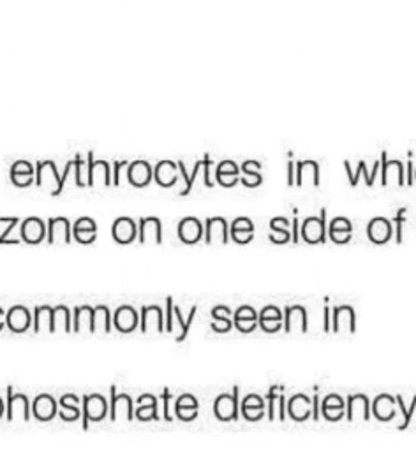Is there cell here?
<instances>
[{
    "label": "cell",
    "instance_id": "cell-56",
    "mask_svg": "<svg viewBox=\"0 0 416 451\" xmlns=\"http://www.w3.org/2000/svg\"><path fill=\"white\" fill-rule=\"evenodd\" d=\"M330 317H332V308L326 305V307L323 308V330L324 332H330V330H332V319H330Z\"/></svg>",
    "mask_w": 416,
    "mask_h": 451
},
{
    "label": "cell",
    "instance_id": "cell-42",
    "mask_svg": "<svg viewBox=\"0 0 416 451\" xmlns=\"http://www.w3.org/2000/svg\"><path fill=\"white\" fill-rule=\"evenodd\" d=\"M112 314H110V308L106 305H97L94 308V319H92V328L94 333H106L112 332Z\"/></svg>",
    "mask_w": 416,
    "mask_h": 451
},
{
    "label": "cell",
    "instance_id": "cell-24",
    "mask_svg": "<svg viewBox=\"0 0 416 451\" xmlns=\"http://www.w3.org/2000/svg\"><path fill=\"white\" fill-rule=\"evenodd\" d=\"M205 228L196 217H185L178 224V236L184 244H196L203 238Z\"/></svg>",
    "mask_w": 416,
    "mask_h": 451
},
{
    "label": "cell",
    "instance_id": "cell-37",
    "mask_svg": "<svg viewBox=\"0 0 416 451\" xmlns=\"http://www.w3.org/2000/svg\"><path fill=\"white\" fill-rule=\"evenodd\" d=\"M233 324H235L242 333L252 332L258 326V312L249 305H244L233 315Z\"/></svg>",
    "mask_w": 416,
    "mask_h": 451
},
{
    "label": "cell",
    "instance_id": "cell-47",
    "mask_svg": "<svg viewBox=\"0 0 416 451\" xmlns=\"http://www.w3.org/2000/svg\"><path fill=\"white\" fill-rule=\"evenodd\" d=\"M267 400H269V419H275V409L279 406V418L284 419L286 412H284V395L280 393L279 386H272L270 388V392L267 393Z\"/></svg>",
    "mask_w": 416,
    "mask_h": 451
},
{
    "label": "cell",
    "instance_id": "cell-4",
    "mask_svg": "<svg viewBox=\"0 0 416 451\" xmlns=\"http://www.w3.org/2000/svg\"><path fill=\"white\" fill-rule=\"evenodd\" d=\"M88 159V185L87 187H94V185L101 184L104 187H110L112 184V169H110L108 160H96L94 159V152L87 154Z\"/></svg>",
    "mask_w": 416,
    "mask_h": 451
},
{
    "label": "cell",
    "instance_id": "cell-63",
    "mask_svg": "<svg viewBox=\"0 0 416 451\" xmlns=\"http://www.w3.org/2000/svg\"><path fill=\"white\" fill-rule=\"evenodd\" d=\"M6 411V406H4V400L0 399V418H2V415H4Z\"/></svg>",
    "mask_w": 416,
    "mask_h": 451
},
{
    "label": "cell",
    "instance_id": "cell-59",
    "mask_svg": "<svg viewBox=\"0 0 416 451\" xmlns=\"http://www.w3.org/2000/svg\"><path fill=\"white\" fill-rule=\"evenodd\" d=\"M321 412H320V397L314 395V399H312V418L314 419H320Z\"/></svg>",
    "mask_w": 416,
    "mask_h": 451
},
{
    "label": "cell",
    "instance_id": "cell-46",
    "mask_svg": "<svg viewBox=\"0 0 416 451\" xmlns=\"http://www.w3.org/2000/svg\"><path fill=\"white\" fill-rule=\"evenodd\" d=\"M59 403H61V418L64 419V421H74V419L80 418V408H78V403H80V399H78L76 395H72V393H69V395H64L61 400H59Z\"/></svg>",
    "mask_w": 416,
    "mask_h": 451
},
{
    "label": "cell",
    "instance_id": "cell-44",
    "mask_svg": "<svg viewBox=\"0 0 416 451\" xmlns=\"http://www.w3.org/2000/svg\"><path fill=\"white\" fill-rule=\"evenodd\" d=\"M17 403L21 406V415H23V419L27 421V419L30 418V403H28L27 395H23V393H14L12 392V386H8V408H6V411H8L9 421L12 419V409L17 408Z\"/></svg>",
    "mask_w": 416,
    "mask_h": 451
},
{
    "label": "cell",
    "instance_id": "cell-7",
    "mask_svg": "<svg viewBox=\"0 0 416 451\" xmlns=\"http://www.w3.org/2000/svg\"><path fill=\"white\" fill-rule=\"evenodd\" d=\"M381 173H383L381 185H404V164L397 159L388 160L384 150L381 152Z\"/></svg>",
    "mask_w": 416,
    "mask_h": 451
},
{
    "label": "cell",
    "instance_id": "cell-20",
    "mask_svg": "<svg viewBox=\"0 0 416 451\" xmlns=\"http://www.w3.org/2000/svg\"><path fill=\"white\" fill-rule=\"evenodd\" d=\"M288 416L293 421H305L312 416V400L304 393H296L288 402Z\"/></svg>",
    "mask_w": 416,
    "mask_h": 451
},
{
    "label": "cell",
    "instance_id": "cell-13",
    "mask_svg": "<svg viewBox=\"0 0 416 451\" xmlns=\"http://www.w3.org/2000/svg\"><path fill=\"white\" fill-rule=\"evenodd\" d=\"M112 236L116 244L127 245L138 238V226L131 217H118L112 226Z\"/></svg>",
    "mask_w": 416,
    "mask_h": 451
},
{
    "label": "cell",
    "instance_id": "cell-33",
    "mask_svg": "<svg viewBox=\"0 0 416 451\" xmlns=\"http://www.w3.org/2000/svg\"><path fill=\"white\" fill-rule=\"evenodd\" d=\"M198 408H200V403H198L196 397H192L191 393H184L176 399L175 415L182 421H192V419H196Z\"/></svg>",
    "mask_w": 416,
    "mask_h": 451
},
{
    "label": "cell",
    "instance_id": "cell-3",
    "mask_svg": "<svg viewBox=\"0 0 416 451\" xmlns=\"http://www.w3.org/2000/svg\"><path fill=\"white\" fill-rule=\"evenodd\" d=\"M83 402V430H88V423L90 421H101L104 419L106 412H108V402L99 393H92V395H85L81 399Z\"/></svg>",
    "mask_w": 416,
    "mask_h": 451
},
{
    "label": "cell",
    "instance_id": "cell-17",
    "mask_svg": "<svg viewBox=\"0 0 416 451\" xmlns=\"http://www.w3.org/2000/svg\"><path fill=\"white\" fill-rule=\"evenodd\" d=\"M154 176V169L150 162L145 159H138L127 166V178L134 187H145L150 184Z\"/></svg>",
    "mask_w": 416,
    "mask_h": 451
},
{
    "label": "cell",
    "instance_id": "cell-26",
    "mask_svg": "<svg viewBox=\"0 0 416 451\" xmlns=\"http://www.w3.org/2000/svg\"><path fill=\"white\" fill-rule=\"evenodd\" d=\"M56 402L52 395L48 393H43V395H37L36 400L32 403V415L37 421H50L56 416Z\"/></svg>",
    "mask_w": 416,
    "mask_h": 451
},
{
    "label": "cell",
    "instance_id": "cell-55",
    "mask_svg": "<svg viewBox=\"0 0 416 451\" xmlns=\"http://www.w3.org/2000/svg\"><path fill=\"white\" fill-rule=\"evenodd\" d=\"M173 308H175L173 298L168 296V298H166V332L168 333H173Z\"/></svg>",
    "mask_w": 416,
    "mask_h": 451
},
{
    "label": "cell",
    "instance_id": "cell-53",
    "mask_svg": "<svg viewBox=\"0 0 416 451\" xmlns=\"http://www.w3.org/2000/svg\"><path fill=\"white\" fill-rule=\"evenodd\" d=\"M0 222H8V228H6V231L0 235V244L6 245L8 244L9 235H11V231L14 229V226L20 224V219H18V217H11V219H9V217H0Z\"/></svg>",
    "mask_w": 416,
    "mask_h": 451
},
{
    "label": "cell",
    "instance_id": "cell-16",
    "mask_svg": "<svg viewBox=\"0 0 416 451\" xmlns=\"http://www.w3.org/2000/svg\"><path fill=\"white\" fill-rule=\"evenodd\" d=\"M110 395H112V400H110V418H112V421H116L121 409L124 411L125 418L132 421L134 419V402H132L131 397L125 395V393L118 395L115 386L110 388Z\"/></svg>",
    "mask_w": 416,
    "mask_h": 451
},
{
    "label": "cell",
    "instance_id": "cell-29",
    "mask_svg": "<svg viewBox=\"0 0 416 451\" xmlns=\"http://www.w3.org/2000/svg\"><path fill=\"white\" fill-rule=\"evenodd\" d=\"M11 180L18 187H28L36 180V169L28 160H17L11 166Z\"/></svg>",
    "mask_w": 416,
    "mask_h": 451
},
{
    "label": "cell",
    "instance_id": "cell-38",
    "mask_svg": "<svg viewBox=\"0 0 416 451\" xmlns=\"http://www.w3.org/2000/svg\"><path fill=\"white\" fill-rule=\"evenodd\" d=\"M134 416L138 419L147 421V419H159V412H157V399L150 393H143L138 399V409L134 411Z\"/></svg>",
    "mask_w": 416,
    "mask_h": 451
},
{
    "label": "cell",
    "instance_id": "cell-31",
    "mask_svg": "<svg viewBox=\"0 0 416 451\" xmlns=\"http://www.w3.org/2000/svg\"><path fill=\"white\" fill-rule=\"evenodd\" d=\"M229 236L236 244H249L254 236V222L249 217H238L229 226Z\"/></svg>",
    "mask_w": 416,
    "mask_h": 451
},
{
    "label": "cell",
    "instance_id": "cell-61",
    "mask_svg": "<svg viewBox=\"0 0 416 451\" xmlns=\"http://www.w3.org/2000/svg\"><path fill=\"white\" fill-rule=\"evenodd\" d=\"M6 317H8V312H6L4 308L0 307V332H2V330H4V326H6Z\"/></svg>",
    "mask_w": 416,
    "mask_h": 451
},
{
    "label": "cell",
    "instance_id": "cell-15",
    "mask_svg": "<svg viewBox=\"0 0 416 451\" xmlns=\"http://www.w3.org/2000/svg\"><path fill=\"white\" fill-rule=\"evenodd\" d=\"M138 242L140 244H147V242L160 244L163 242V226L157 217H141L140 226H138Z\"/></svg>",
    "mask_w": 416,
    "mask_h": 451
},
{
    "label": "cell",
    "instance_id": "cell-34",
    "mask_svg": "<svg viewBox=\"0 0 416 451\" xmlns=\"http://www.w3.org/2000/svg\"><path fill=\"white\" fill-rule=\"evenodd\" d=\"M321 412L329 421H339L346 415V402L342 400V397L335 395V393L326 395L321 403Z\"/></svg>",
    "mask_w": 416,
    "mask_h": 451
},
{
    "label": "cell",
    "instance_id": "cell-35",
    "mask_svg": "<svg viewBox=\"0 0 416 451\" xmlns=\"http://www.w3.org/2000/svg\"><path fill=\"white\" fill-rule=\"evenodd\" d=\"M94 308L90 305H81L74 308V317H72V332L74 333H94L92 328Z\"/></svg>",
    "mask_w": 416,
    "mask_h": 451
},
{
    "label": "cell",
    "instance_id": "cell-19",
    "mask_svg": "<svg viewBox=\"0 0 416 451\" xmlns=\"http://www.w3.org/2000/svg\"><path fill=\"white\" fill-rule=\"evenodd\" d=\"M32 324V315L23 305H14L11 311L8 312L6 317V326L11 330L12 333H25Z\"/></svg>",
    "mask_w": 416,
    "mask_h": 451
},
{
    "label": "cell",
    "instance_id": "cell-49",
    "mask_svg": "<svg viewBox=\"0 0 416 451\" xmlns=\"http://www.w3.org/2000/svg\"><path fill=\"white\" fill-rule=\"evenodd\" d=\"M196 311H198V307L196 305H194V307L191 308V314H189V317H187V321H184V317H182V312H180V307H175L173 308V315H175L176 317V326L180 328V332H178V335H176V342H184L185 340V337H187V333H189V330H191V324H192V321H194V315H196Z\"/></svg>",
    "mask_w": 416,
    "mask_h": 451
},
{
    "label": "cell",
    "instance_id": "cell-48",
    "mask_svg": "<svg viewBox=\"0 0 416 451\" xmlns=\"http://www.w3.org/2000/svg\"><path fill=\"white\" fill-rule=\"evenodd\" d=\"M344 166H346V173H348V176H349V184H351V185L358 184L360 176L364 175L365 176V184L371 187V185L374 184L376 176H377V175H371V173L367 171V162H365V160H358V168H356V173H353L351 168H349V160H344Z\"/></svg>",
    "mask_w": 416,
    "mask_h": 451
},
{
    "label": "cell",
    "instance_id": "cell-25",
    "mask_svg": "<svg viewBox=\"0 0 416 451\" xmlns=\"http://www.w3.org/2000/svg\"><path fill=\"white\" fill-rule=\"evenodd\" d=\"M367 235L374 244H386L393 235L392 220H388L386 217H376L368 222Z\"/></svg>",
    "mask_w": 416,
    "mask_h": 451
},
{
    "label": "cell",
    "instance_id": "cell-50",
    "mask_svg": "<svg viewBox=\"0 0 416 451\" xmlns=\"http://www.w3.org/2000/svg\"><path fill=\"white\" fill-rule=\"evenodd\" d=\"M74 173H76V185L78 187H87L88 185V159L85 160L81 154H76L74 157Z\"/></svg>",
    "mask_w": 416,
    "mask_h": 451
},
{
    "label": "cell",
    "instance_id": "cell-1",
    "mask_svg": "<svg viewBox=\"0 0 416 451\" xmlns=\"http://www.w3.org/2000/svg\"><path fill=\"white\" fill-rule=\"evenodd\" d=\"M240 412V400H238V388H233V393L219 395L214 402V415L219 421H235Z\"/></svg>",
    "mask_w": 416,
    "mask_h": 451
},
{
    "label": "cell",
    "instance_id": "cell-11",
    "mask_svg": "<svg viewBox=\"0 0 416 451\" xmlns=\"http://www.w3.org/2000/svg\"><path fill=\"white\" fill-rule=\"evenodd\" d=\"M205 240H207V244H228L229 226L225 217H210V219H207Z\"/></svg>",
    "mask_w": 416,
    "mask_h": 451
},
{
    "label": "cell",
    "instance_id": "cell-52",
    "mask_svg": "<svg viewBox=\"0 0 416 451\" xmlns=\"http://www.w3.org/2000/svg\"><path fill=\"white\" fill-rule=\"evenodd\" d=\"M406 212H408V210H406L404 207L399 208L397 216L392 219V224H395V242H397V244H400V242H402V231H404Z\"/></svg>",
    "mask_w": 416,
    "mask_h": 451
},
{
    "label": "cell",
    "instance_id": "cell-32",
    "mask_svg": "<svg viewBox=\"0 0 416 451\" xmlns=\"http://www.w3.org/2000/svg\"><path fill=\"white\" fill-rule=\"evenodd\" d=\"M240 411L247 421H260L264 416V399H261L256 393L247 395L242 400Z\"/></svg>",
    "mask_w": 416,
    "mask_h": 451
},
{
    "label": "cell",
    "instance_id": "cell-62",
    "mask_svg": "<svg viewBox=\"0 0 416 451\" xmlns=\"http://www.w3.org/2000/svg\"><path fill=\"white\" fill-rule=\"evenodd\" d=\"M293 242H298V219H293Z\"/></svg>",
    "mask_w": 416,
    "mask_h": 451
},
{
    "label": "cell",
    "instance_id": "cell-51",
    "mask_svg": "<svg viewBox=\"0 0 416 451\" xmlns=\"http://www.w3.org/2000/svg\"><path fill=\"white\" fill-rule=\"evenodd\" d=\"M395 400H397V408L400 409V411H402V423L399 425V430H406V428L409 427V423H411V418H413V415H415V409H416V395L413 397V402H411V406H409V408H406V403H404V400H402V397L400 395H395Z\"/></svg>",
    "mask_w": 416,
    "mask_h": 451
},
{
    "label": "cell",
    "instance_id": "cell-5",
    "mask_svg": "<svg viewBox=\"0 0 416 451\" xmlns=\"http://www.w3.org/2000/svg\"><path fill=\"white\" fill-rule=\"evenodd\" d=\"M163 308L159 305H145L140 312V330L141 333L165 332V319H163Z\"/></svg>",
    "mask_w": 416,
    "mask_h": 451
},
{
    "label": "cell",
    "instance_id": "cell-21",
    "mask_svg": "<svg viewBox=\"0 0 416 451\" xmlns=\"http://www.w3.org/2000/svg\"><path fill=\"white\" fill-rule=\"evenodd\" d=\"M295 185H320V164L316 160H300L296 164Z\"/></svg>",
    "mask_w": 416,
    "mask_h": 451
},
{
    "label": "cell",
    "instance_id": "cell-14",
    "mask_svg": "<svg viewBox=\"0 0 416 451\" xmlns=\"http://www.w3.org/2000/svg\"><path fill=\"white\" fill-rule=\"evenodd\" d=\"M373 416L377 419V421H392L397 416V400L393 395H388V393H381L374 399L373 402Z\"/></svg>",
    "mask_w": 416,
    "mask_h": 451
},
{
    "label": "cell",
    "instance_id": "cell-23",
    "mask_svg": "<svg viewBox=\"0 0 416 451\" xmlns=\"http://www.w3.org/2000/svg\"><path fill=\"white\" fill-rule=\"evenodd\" d=\"M72 236L78 244L88 245L97 240V224L90 217H81L72 224Z\"/></svg>",
    "mask_w": 416,
    "mask_h": 451
},
{
    "label": "cell",
    "instance_id": "cell-30",
    "mask_svg": "<svg viewBox=\"0 0 416 451\" xmlns=\"http://www.w3.org/2000/svg\"><path fill=\"white\" fill-rule=\"evenodd\" d=\"M217 182L225 187H233L235 184L240 182V166L231 159H226L219 162L216 169Z\"/></svg>",
    "mask_w": 416,
    "mask_h": 451
},
{
    "label": "cell",
    "instance_id": "cell-45",
    "mask_svg": "<svg viewBox=\"0 0 416 451\" xmlns=\"http://www.w3.org/2000/svg\"><path fill=\"white\" fill-rule=\"evenodd\" d=\"M55 332H72V319L71 311L65 305H56L53 308V333Z\"/></svg>",
    "mask_w": 416,
    "mask_h": 451
},
{
    "label": "cell",
    "instance_id": "cell-40",
    "mask_svg": "<svg viewBox=\"0 0 416 451\" xmlns=\"http://www.w3.org/2000/svg\"><path fill=\"white\" fill-rule=\"evenodd\" d=\"M289 226H291V222L284 217H275L270 220V240L273 244H286L291 240Z\"/></svg>",
    "mask_w": 416,
    "mask_h": 451
},
{
    "label": "cell",
    "instance_id": "cell-60",
    "mask_svg": "<svg viewBox=\"0 0 416 451\" xmlns=\"http://www.w3.org/2000/svg\"><path fill=\"white\" fill-rule=\"evenodd\" d=\"M406 171H408V182H406V184L411 185V184H413V180H415V164H413L411 156H409V160H408V169H406Z\"/></svg>",
    "mask_w": 416,
    "mask_h": 451
},
{
    "label": "cell",
    "instance_id": "cell-22",
    "mask_svg": "<svg viewBox=\"0 0 416 451\" xmlns=\"http://www.w3.org/2000/svg\"><path fill=\"white\" fill-rule=\"evenodd\" d=\"M258 324L263 328V332L275 333L277 330L284 326L282 311H279V308L273 307V305H267V307L258 314Z\"/></svg>",
    "mask_w": 416,
    "mask_h": 451
},
{
    "label": "cell",
    "instance_id": "cell-41",
    "mask_svg": "<svg viewBox=\"0 0 416 451\" xmlns=\"http://www.w3.org/2000/svg\"><path fill=\"white\" fill-rule=\"evenodd\" d=\"M212 330L217 333H228L229 330L233 328V321H231V311L225 305H217L214 307L212 311Z\"/></svg>",
    "mask_w": 416,
    "mask_h": 451
},
{
    "label": "cell",
    "instance_id": "cell-43",
    "mask_svg": "<svg viewBox=\"0 0 416 451\" xmlns=\"http://www.w3.org/2000/svg\"><path fill=\"white\" fill-rule=\"evenodd\" d=\"M261 169V162L258 160H245L244 164L240 166V171L244 173V178H240V182L247 187H258V185L263 182V176L260 173Z\"/></svg>",
    "mask_w": 416,
    "mask_h": 451
},
{
    "label": "cell",
    "instance_id": "cell-54",
    "mask_svg": "<svg viewBox=\"0 0 416 451\" xmlns=\"http://www.w3.org/2000/svg\"><path fill=\"white\" fill-rule=\"evenodd\" d=\"M127 160H115L112 168V185H121V171L127 168Z\"/></svg>",
    "mask_w": 416,
    "mask_h": 451
},
{
    "label": "cell",
    "instance_id": "cell-18",
    "mask_svg": "<svg viewBox=\"0 0 416 451\" xmlns=\"http://www.w3.org/2000/svg\"><path fill=\"white\" fill-rule=\"evenodd\" d=\"M284 330L288 333L307 332V311L302 305H293L284 312Z\"/></svg>",
    "mask_w": 416,
    "mask_h": 451
},
{
    "label": "cell",
    "instance_id": "cell-36",
    "mask_svg": "<svg viewBox=\"0 0 416 451\" xmlns=\"http://www.w3.org/2000/svg\"><path fill=\"white\" fill-rule=\"evenodd\" d=\"M329 235L332 242L335 244H346L351 240L353 235V224L351 220L346 217H335L329 226Z\"/></svg>",
    "mask_w": 416,
    "mask_h": 451
},
{
    "label": "cell",
    "instance_id": "cell-27",
    "mask_svg": "<svg viewBox=\"0 0 416 451\" xmlns=\"http://www.w3.org/2000/svg\"><path fill=\"white\" fill-rule=\"evenodd\" d=\"M346 418L349 421H355V419H368L371 418V403H368V399L362 393H356V395L348 397V403H346Z\"/></svg>",
    "mask_w": 416,
    "mask_h": 451
},
{
    "label": "cell",
    "instance_id": "cell-12",
    "mask_svg": "<svg viewBox=\"0 0 416 451\" xmlns=\"http://www.w3.org/2000/svg\"><path fill=\"white\" fill-rule=\"evenodd\" d=\"M48 226V242L50 244H71V235H72V226L69 219L65 217H55L46 222Z\"/></svg>",
    "mask_w": 416,
    "mask_h": 451
},
{
    "label": "cell",
    "instance_id": "cell-6",
    "mask_svg": "<svg viewBox=\"0 0 416 451\" xmlns=\"http://www.w3.org/2000/svg\"><path fill=\"white\" fill-rule=\"evenodd\" d=\"M61 178L56 171V164L53 160H41L36 164V182L37 185H52V194H61Z\"/></svg>",
    "mask_w": 416,
    "mask_h": 451
},
{
    "label": "cell",
    "instance_id": "cell-64",
    "mask_svg": "<svg viewBox=\"0 0 416 451\" xmlns=\"http://www.w3.org/2000/svg\"><path fill=\"white\" fill-rule=\"evenodd\" d=\"M415 178H416V166H415Z\"/></svg>",
    "mask_w": 416,
    "mask_h": 451
},
{
    "label": "cell",
    "instance_id": "cell-57",
    "mask_svg": "<svg viewBox=\"0 0 416 451\" xmlns=\"http://www.w3.org/2000/svg\"><path fill=\"white\" fill-rule=\"evenodd\" d=\"M169 400H171V392H169L168 388H165V392H163V402H165V418L168 421H171V415H169Z\"/></svg>",
    "mask_w": 416,
    "mask_h": 451
},
{
    "label": "cell",
    "instance_id": "cell-39",
    "mask_svg": "<svg viewBox=\"0 0 416 451\" xmlns=\"http://www.w3.org/2000/svg\"><path fill=\"white\" fill-rule=\"evenodd\" d=\"M34 332L53 333V308L48 305H41L34 311Z\"/></svg>",
    "mask_w": 416,
    "mask_h": 451
},
{
    "label": "cell",
    "instance_id": "cell-10",
    "mask_svg": "<svg viewBox=\"0 0 416 451\" xmlns=\"http://www.w3.org/2000/svg\"><path fill=\"white\" fill-rule=\"evenodd\" d=\"M113 324L121 333H132L140 324V314L131 305H122L113 314Z\"/></svg>",
    "mask_w": 416,
    "mask_h": 451
},
{
    "label": "cell",
    "instance_id": "cell-2",
    "mask_svg": "<svg viewBox=\"0 0 416 451\" xmlns=\"http://www.w3.org/2000/svg\"><path fill=\"white\" fill-rule=\"evenodd\" d=\"M302 238L307 244H323L326 235V210L321 208V216H312L302 222Z\"/></svg>",
    "mask_w": 416,
    "mask_h": 451
},
{
    "label": "cell",
    "instance_id": "cell-28",
    "mask_svg": "<svg viewBox=\"0 0 416 451\" xmlns=\"http://www.w3.org/2000/svg\"><path fill=\"white\" fill-rule=\"evenodd\" d=\"M154 178L160 187H171L178 180V164L173 160H160L154 168Z\"/></svg>",
    "mask_w": 416,
    "mask_h": 451
},
{
    "label": "cell",
    "instance_id": "cell-58",
    "mask_svg": "<svg viewBox=\"0 0 416 451\" xmlns=\"http://www.w3.org/2000/svg\"><path fill=\"white\" fill-rule=\"evenodd\" d=\"M295 169L296 166L293 164V159L288 160V185H295Z\"/></svg>",
    "mask_w": 416,
    "mask_h": 451
},
{
    "label": "cell",
    "instance_id": "cell-9",
    "mask_svg": "<svg viewBox=\"0 0 416 451\" xmlns=\"http://www.w3.org/2000/svg\"><path fill=\"white\" fill-rule=\"evenodd\" d=\"M21 238L27 242V244H41L46 236H48V226L39 217H28L21 222Z\"/></svg>",
    "mask_w": 416,
    "mask_h": 451
},
{
    "label": "cell",
    "instance_id": "cell-8",
    "mask_svg": "<svg viewBox=\"0 0 416 451\" xmlns=\"http://www.w3.org/2000/svg\"><path fill=\"white\" fill-rule=\"evenodd\" d=\"M332 330L335 333H355L356 317L355 311L349 305H340L332 311Z\"/></svg>",
    "mask_w": 416,
    "mask_h": 451
}]
</instances>
